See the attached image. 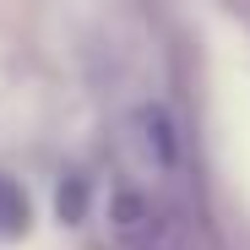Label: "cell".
<instances>
[{"instance_id":"1","label":"cell","mask_w":250,"mask_h":250,"mask_svg":"<svg viewBox=\"0 0 250 250\" xmlns=\"http://www.w3.org/2000/svg\"><path fill=\"white\" fill-rule=\"evenodd\" d=\"M131 125H136V147H142V158L152 163V169H158V174H180V163H185V142H180L174 114L158 109V104H142Z\"/></svg>"},{"instance_id":"2","label":"cell","mask_w":250,"mask_h":250,"mask_svg":"<svg viewBox=\"0 0 250 250\" xmlns=\"http://www.w3.org/2000/svg\"><path fill=\"white\" fill-rule=\"evenodd\" d=\"M158 229H163V218H158L152 196L136 190V185H114V196H109V234H114L125 250H131V245L152 239Z\"/></svg>"},{"instance_id":"3","label":"cell","mask_w":250,"mask_h":250,"mask_svg":"<svg viewBox=\"0 0 250 250\" xmlns=\"http://www.w3.org/2000/svg\"><path fill=\"white\" fill-rule=\"evenodd\" d=\"M22 229H27V196L11 180H0V234H22Z\"/></svg>"},{"instance_id":"4","label":"cell","mask_w":250,"mask_h":250,"mask_svg":"<svg viewBox=\"0 0 250 250\" xmlns=\"http://www.w3.org/2000/svg\"><path fill=\"white\" fill-rule=\"evenodd\" d=\"M82 212H87V180H65V185H60V218L76 223Z\"/></svg>"},{"instance_id":"5","label":"cell","mask_w":250,"mask_h":250,"mask_svg":"<svg viewBox=\"0 0 250 250\" xmlns=\"http://www.w3.org/2000/svg\"><path fill=\"white\" fill-rule=\"evenodd\" d=\"M131 250H180V245H174V234H169V229H158L152 239H142V245H131Z\"/></svg>"}]
</instances>
